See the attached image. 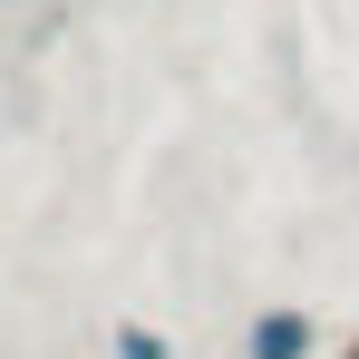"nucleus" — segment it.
Masks as SVG:
<instances>
[{
	"instance_id": "f257e3e1",
	"label": "nucleus",
	"mask_w": 359,
	"mask_h": 359,
	"mask_svg": "<svg viewBox=\"0 0 359 359\" xmlns=\"http://www.w3.org/2000/svg\"><path fill=\"white\" fill-rule=\"evenodd\" d=\"M311 350H320V330H311V311H292V301L252 320V359H311Z\"/></svg>"
},
{
	"instance_id": "f03ea898",
	"label": "nucleus",
	"mask_w": 359,
	"mask_h": 359,
	"mask_svg": "<svg viewBox=\"0 0 359 359\" xmlns=\"http://www.w3.org/2000/svg\"><path fill=\"white\" fill-rule=\"evenodd\" d=\"M117 359H165V330H146V320H117Z\"/></svg>"
},
{
	"instance_id": "7ed1b4c3",
	"label": "nucleus",
	"mask_w": 359,
	"mask_h": 359,
	"mask_svg": "<svg viewBox=\"0 0 359 359\" xmlns=\"http://www.w3.org/2000/svg\"><path fill=\"white\" fill-rule=\"evenodd\" d=\"M0 10H20V0H0Z\"/></svg>"
}]
</instances>
